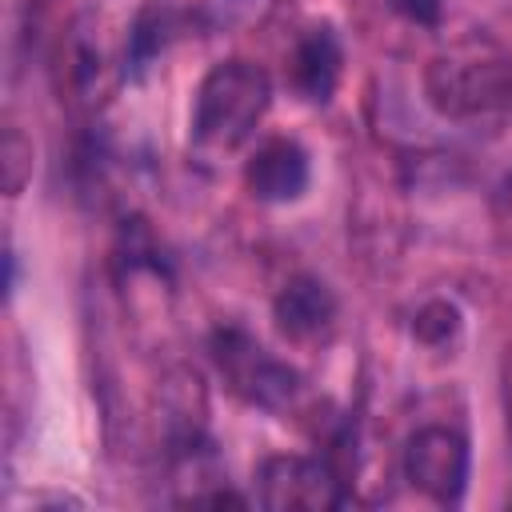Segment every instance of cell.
I'll list each match as a JSON object with an SVG mask.
<instances>
[{
  "instance_id": "5",
  "label": "cell",
  "mask_w": 512,
  "mask_h": 512,
  "mask_svg": "<svg viewBox=\"0 0 512 512\" xmlns=\"http://www.w3.org/2000/svg\"><path fill=\"white\" fill-rule=\"evenodd\" d=\"M404 480L436 504H460L468 488V440L444 424L412 432L404 444Z\"/></svg>"
},
{
  "instance_id": "8",
  "label": "cell",
  "mask_w": 512,
  "mask_h": 512,
  "mask_svg": "<svg viewBox=\"0 0 512 512\" xmlns=\"http://www.w3.org/2000/svg\"><path fill=\"white\" fill-rule=\"evenodd\" d=\"M340 40L332 28H312L300 44H296V56H292V80L296 88L304 92V100L312 104H324L340 80Z\"/></svg>"
},
{
  "instance_id": "2",
  "label": "cell",
  "mask_w": 512,
  "mask_h": 512,
  "mask_svg": "<svg viewBox=\"0 0 512 512\" xmlns=\"http://www.w3.org/2000/svg\"><path fill=\"white\" fill-rule=\"evenodd\" d=\"M212 360H216L224 384H228L240 400H248V404H256V408L280 412V408H288V404L296 400V392H300V376H296L288 364H280L264 344H256L244 328H224V332H216V336H212Z\"/></svg>"
},
{
  "instance_id": "6",
  "label": "cell",
  "mask_w": 512,
  "mask_h": 512,
  "mask_svg": "<svg viewBox=\"0 0 512 512\" xmlns=\"http://www.w3.org/2000/svg\"><path fill=\"white\" fill-rule=\"evenodd\" d=\"M244 184L264 204H288L308 188V152L288 136L264 140L244 164Z\"/></svg>"
},
{
  "instance_id": "7",
  "label": "cell",
  "mask_w": 512,
  "mask_h": 512,
  "mask_svg": "<svg viewBox=\"0 0 512 512\" xmlns=\"http://www.w3.org/2000/svg\"><path fill=\"white\" fill-rule=\"evenodd\" d=\"M272 316L280 324L284 336H296V340H308L316 332H324L336 316V296L324 280L316 276H296L288 280L276 300H272Z\"/></svg>"
},
{
  "instance_id": "4",
  "label": "cell",
  "mask_w": 512,
  "mask_h": 512,
  "mask_svg": "<svg viewBox=\"0 0 512 512\" xmlns=\"http://www.w3.org/2000/svg\"><path fill=\"white\" fill-rule=\"evenodd\" d=\"M260 504L272 512H332L344 504L340 472L320 456H268L256 472Z\"/></svg>"
},
{
  "instance_id": "9",
  "label": "cell",
  "mask_w": 512,
  "mask_h": 512,
  "mask_svg": "<svg viewBox=\"0 0 512 512\" xmlns=\"http://www.w3.org/2000/svg\"><path fill=\"white\" fill-rule=\"evenodd\" d=\"M412 332H416L424 344H448V340L460 332V312H456V304H448V300L424 304V308L416 312V320H412Z\"/></svg>"
},
{
  "instance_id": "1",
  "label": "cell",
  "mask_w": 512,
  "mask_h": 512,
  "mask_svg": "<svg viewBox=\"0 0 512 512\" xmlns=\"http://www.w3.org/2000/svg\"><path fill=\"white\" fill-rule=\"evenodd\" d=\"M272 104V80L252 60H220L204 72L192 104V144L200 152L240 148Z\"/></svg>"
},
{
  "instance_id": "3",
  "label": "cell",
  "mask_w": 512,
  "mask_h": 512,
  "mask_svg": "<svg viewBox=\"0 0 512 512\" xmlns=\"http://www.w3.org/2000/svg\"><path fill=\"white\" fill-rule=\"evenodd\" d=\"M424 84H428V100L448 116H480V112L512 108V60L500 56L432 60Z\"/></svg>"
},
{
  "instance_id": "10",
  "label": "cell",
  "mask_w": 512,
  "mask_h": 512,
  "mask_svg": "<svg viewBox=\"0 0 512 512\" xmlns=\"http://www.w3.org/2000/svg\"><path fill=\"white\" fill-rule=\"evenodd\" d=\"M28 172H32V144H24V136L16 128H8V136H4V188H8V196H16L24 188Z\"/></svg>"
},
{
  "instance_id": "11",
  "label": "cell",
  "mask_w": 512,
  "mask_h": 512,
  "mask_svg": "<svg viewBox=\"0 0 512 512\" xmlns=\"http://www.w3.org/2000/svg\"><path fill=\"white\" fill-rule=\"evenodd\" d=\"M396 12H404L412 24H436L440 20V0H392Z\"/></svg>"
}]
</instances>
